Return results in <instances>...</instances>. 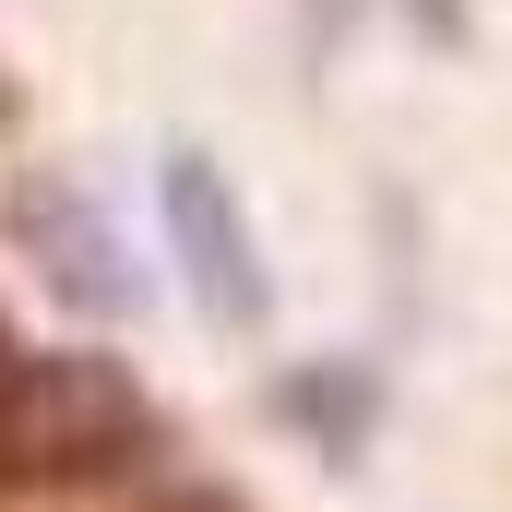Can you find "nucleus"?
I'll return each instance as SVG.
<instances>
[{
	"label": "nucleus",
	"instance_id": "obj_2",
	"mask_svg": "<svg viewBox=\"0 0 512 512\" xmlns=\"http://www.w3.org/2000/svg\"><path fill=\"white\" fill-rule=\"evenodd\" d=\"M167 227H179L191 274H203V298H215L227 322H262V262H251V227H239V203L215 191V167H203V155H167Z\"/></svg>",
	"mask_w": 512,
	"mask_h": 512
},
{
	"label": "nucleus",
	"instance_id": "obj_1",
	"mask_svg": "<svg viewBox=\"0 0 512 512\" xmlns=\"http://www.w3.org/2000/svg\"><path fill=\"white\" fill-rule=\"evenodd\" d=\"M143 429H155L143 393L96 358H36V370L0 382V453L24 477H96V465L143 453Z\"/></svg>",
	"mask_w": 512,
	"mask_h": 512
}]
</instances>
